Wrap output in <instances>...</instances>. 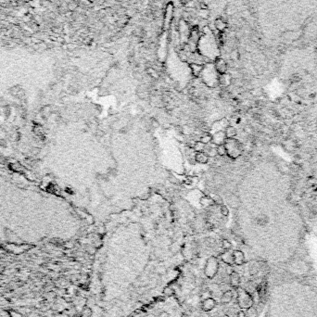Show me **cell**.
<instances>
[{"instance_id": "1", "label": "cell", "mask_w": 317, "mask_h": 317, "mask_svg": "<svg viewBox=\"0 0 317 317\" xmlns=\"http://www.w3.org/2000/svg\"><path fill=\"white\" fill-rule=\"evenodd\" d=\"M265 317H317V291L303 282L286 280L272 289Z\"/></svg>"}, {"instance_id": "2", "label": "cell", "mask_w": 317, "mask_h": 317, "mask_svg": "<svg viewBox=\"0 0 317 317\" xmlns=\"http://www.w3.org/2000/svg\"><path fill=\"white\" fill-rule=\"evenodd\" d=\"M236 294H238V296H236V301H238V304L241 309L248 310L250 307L253 306L254 303L253 297L246 289L238 286L236 288Z\"/></svg>"}, {"instance_id": "3", "label": "cell", "mask_w": 317, "mask_h": 317, "mask_svg": "<svg viewBox=\"0 0 317 317\" xmlns=\"http://www.w3.org/2000/svg\"><path fill=\"white\" fill-rule=\"evenodd\" d=\"M288 271L292 275L304 276V275H308V273L310 272V268L308 267V264L305 263L304 261H295V263L290 264Z\"/></svg>"}, {"instance_id": "4", "label": "cell", "mask_w": 317, "mask_h": 317, "mask_svg": "<svg viewBox=\"0 0 317 317\" xmlns=\"http://www.w3.org/2000/svg\"><path fill=\"white\" fill-rule=\"evenodd\" d=\"M173 3H169L167 5L165 9V14H164V24H163V28L164 30H168L171 22H172V20L173 18Z\"/></svg>"}, {"instance_id": "5", "label": "cell", "mask_w": 317, "mask_h": 317, "mask_svg": "<svg viewBox=\"0 0 317 317\" xmlns=\"http://www.w3.org/2000/svg\"><path fill=\"white\" fill-rule=\"evenodd\" d=\"M214 69L219 74L226 73L228 70V63L225 59L222 58H217L214 60Z\"/></svg>"}, {"instance_id": "6", "label": "cell", "mask_w": 317, "mask_h": 317, "mask_svg": "<svg viewBox=\"0 0 317 317\" xmlns=\"http://www.w3.org/2000/svg\"><path fill=\"white\" fill-rule=\"evenodd\" d=\"M227 22L225 21V19H224L223 17H219L215 20L214 22V27L217 30V32L219 33H224V32L227 29Z\"/></svg>"}, {"instance_id": "7", "label": "cell", "mask_w": 317, "mask_h": 317, "mask_svg": "<svg viewBox=\"0 0 317 317\" xmlns=\"http://www.w3.org/2000/svg\"><path fill=\"white\" fill-rule=\"evenodd\" d=\"M216 300L212 298L202 300L201 303V309L203 311H211L216 307Z\"/></svg>"}, {"instance_id": "8", "label": "cell", "mask_w": 317, "mask_h": 317, "mask_svg": "<svg viewBox=\"0 0 317 317\" xmlns=\"http://www.w3.org/2000/svg\"><path fill=\"white\" fill-rule=\"evenodd\" d=\"M233 257H234V263L236 265H242L245 263V256L242 251L235 250L233 251Z\"/></svg>"}, {"instance_id": "9", "label": "cell", "mask_w": 317, "mask_h": 317, "mask_svg": "<svg viewBox=\"0 0 317 317\" xmlns=\"http://www.w3.org/2000/svg\"><path fill=\"white\" fill-rule=\"evenodd\" d=\"M240 275L238 273H236V272H233L232 274L230 275V279H229V283L230 285L232 286V288H238L239 285H240Z\"/></svg>"}, {"instance_id": "10", "label": "cell", "mask_w": 317, "mask_h": 317, "mask_svg": "<svg viewBox=\"0 0 317 317\" xmlns=\"http://www.w3.org/2000/svg\"><path fill=\"white\" fill-rule=\"evenodd\" d=\"M190 69L191 72H192L193 75L195 77H199V75L202 73L203 70H204V66L202 64H199V63H190Z\"/></svg>"}, {"instance_id": "11", "label": "cell", "mask_w": 317, "mask_h": 317, "mask_svg": "<svg viewBox=\"0 0 317 317\" xmlns=\"http://www.w3.org/2000/svg\"><path fill=\"white\" fill-rule=\"evenodd\" d=\"M226 140V137H225V134L224 132H218L217 134H216L214 137H212V143L216 144V145H222V144H224Z\"/></svg>"}, {"instance_id": "12", "label": "cell", "mask_w": 317, "mask_h": 317, "mask_svg": "<svg viewBox=\"0 0 317 317\" xmlns=\"http://www.w3.org/2000/svg\"><path fill=\"white\" fill-rule=\"evenodd\" d=\"M233 297H234V295H233V291L232 290L224 291V292L222 294V296H221V302H222L223 304L230 303L233 300Z\"/></svg>"}, {"instance_id": "13", "label": "cell", "mask_w": 317, "mask_h": 317, "mask_svg": "<svg viewBox=\"0 0 317 317\" xmlns=\"http://www.w3.org/2000/svg\"><path fill=\"white\" fill-rule=\"evenodd\" d=\"M196 162L199 163L205 164L209 162V156L205 152H197L196 153Z\"/></svg>"}, {"instance_id": "14", "label": "cell", "mask_w": 317, "mask_h": 317, "mask_svg": "<svg viewBox=\"0 0 317 317\" xmlns=\"http://www.w3.org/2000/svg\"><path fill=\"white\" fill-rule=\"evenodd\" d=\"M222 260L227 265H232L234 264V257H233V252H229V251H225L224 254H222Z\"/></svg>"}, {"instance_id": "15", "label": "cell", "mask_w": 317, "mask_h": 317, "mask_svg": "<svg viewBox=\"0 0 317 317\" xmlns=\"http://www.w3.org/2000/svg\"><path fill=\"white\" fill-rule=\"evenodd\" d=\"M224 134H225L226 138H233L234 137H235V135H236L238 132H236V129L235 127H233V126H227V127L225 128Z\"/></svg>"}, {"instance_id": "16", "label": "cell", "mask_w": 317, "mask_h": 317, "mask_svg": "<svg viewBox=\"0 0 317 317\" xmlns=\"http://www.w3.org/2000/svg\"><path fill=\"white\" fill-rule=\"evenodd\" d=\"M146 72L148 73V77H150L151 79H158L160 77V74H159V72L158 70H155L154 68L152 67H148L147 69V70H146Z\"/></svg>"}, {"instance_id": "17", "label": "cell", "mask_w": 317, "mask_h": 317, "mask_svg": "<svg viewBox=\"0 0 317 317\" xmlns=\"http://www.w3.org/2000/svg\"><path fill=\"white\" fill-rule=\"evenodd\" d=\"M200 142H202L203 144H209L210 142H212V137H211L210 134H209L208 133H203L202 134H201V137L199 138Z\"/></svg>"}, {"instance_id": "18", "label": "cell", "mask_w": 317, "mask_h": 317, "mask_svg": "<svg viewBox=\"0 0 317 317\" xmlns=\"http://www.w3.org/2000/svg\"><path fill=\"white\" fill-rule=\"evenodd\" d=\"M217 153L219 156H221V157H224V156L227 154V149H226V147L224 144L217 146Z\"/></svg>"}, {"instance_id": "19", "label": "cell", "mask_w": 317, "mask_h": 317, "mask_svg": "<svg viewBox=\"0 0 317 317\" xmlns=\"http://www.w3.org/2000/svg\"><path fill=\"white\" fill-rule=\"evenodd\" d=\"M204 148H205V144H203L202 142H200V141H197L194 146L193 149L195 150L196 152H203L204 151Z\"/></svg>"}, {"instance_id": "20", "label": "cell", "mask_w": 317, "mask_h": 317, "mask_svg": "<svg viewBox=\"0 0 317 317\" xmlns=\"http://www.w3.org/2000/svg\"><path fill=\"white\" fill-rule=\"evenodd\" d=\"M92 315V310L88 306H84L82 311V317H90Z\"/></svg>"}, {"instance_id": "21", "label": "cell", "mask_w": 317, "mask_h": 317, "mask_svg": "<svg viewBox=\"0 0 317 317\" xmlns=\"http://www.w3.org/2000/svg\"><path fill=\"white\" fill-rule=\"evenodd\" d=\"M211 294H212V293H211L210 290H209V289L204 290L203 292H202V294H201V300H207V299L211 298Z\"/></svg>"}, {"instance_id": "22", "label": "cell", "mask_w": 317, "mask_h": 317, "mask_svg": "<svg viewBox=\"0 0 317 317\" xmlns=\"http://www.w3.org/2000/svg\"><path fill=\"white\" fill-rule=\"evenodd\" d=\"M163 293H164L166 296L170 297V296H172V295L174 293V290H173L172 288H169V286H168V288H165L163 289Z\"/></svg>"}, {"instance_id": "23", "label": "cell", "mask_w": 317, "mask_h": 317, "mask_svg": "<svg viewBox=\"0 0 317 317\" xmlns=\"http://www.w3.org/2000/svg\"><path fill=\"white\" fill-rule=\"evenodd\" d=\"M223 248L224 249H230L231 248H232V245H231V243L229 242L228 240L224 239V240H223Z\"/></svg>"}, {"instance_id": "24", "label": "cell", "mask_w": 317, "mask_h": 317, "mask_svg": "<svg viewBox=\"0 0 317 317\" xmlns=\"http://www.w3.org/2000/svg\"><path fill=\"white\" fill-rule=\"evenodd\" d=\"M249 310V315L247 317H257V314H256V310L253 308V307H250Z\"/></svg>"}, {"instance_id": "25", "label": "cell", "mask_w": 317, "mask_h": 317, "mask_svg": "<svg viewBox=\"0 0 317 317\" xmlns=\"http://www.w3.org/2000/svg\"><path fill=\"white\" fill-rule=\"evenodd\" d=\"M239 58V53L238 50H233L232 53H231V59H232L233 60H236L238 59Z\"/></svg>"}, {"instance_id": "26", "label": "cell", "mask_w": 317, "mask_h": 317, "mask_svg": "<svg viewBox=\"0 0 317 317\" xmlns=\"http://www.w3.org/2000/svg\"><path fill=\"white\" fill-rule=\"evenodd\" d=\"M134 77L137 79V80H143V76L142 74H141L140 72H134Z\"/></svg>"}, {"instance_id": "27", "label": "cell", "mask_w": 317, "mask_h": 317, "mask_svg": "<svg viewBox=\"0 0 317 317\" xmlns=\"http://www.w3.org/2000/svg\"><path fill=\"white\" fill-rule=\"evenodd\" d=\"M236 317H247V314L244 311H239L238 313V316Z\"/></svg>"}, {"instance_id": "28", "label": "cell", "mask_w": 317, "mask_h": 317, "mask_svg": "<svg viewBox=\"0 0 317 317\" xmlns=\"http://www.w3.org/2000/svg\"><path fill=\"white\" fill-rule=\"evenodd\" d=\"M192 0H180V3L183 5V6H187V5H188Z\"/></svg>"}, {"instance_id": "29", "label": "cell", "mask_w": 317, "mask_h": 317, "mask_svg": "<svg viewBox=\"0 0 317 317\" xmlns=\"http://www.w3.org/2000/svg\"><path fill=\"white\" fill-rule=\"evenodd\" d=\"M222 213L224 215H227L228 214V210L226 207H224V206H223V207H222Z\"/></svg>"}, {"instance_id": "30", "label": "cell", "mask_w": 317, "mask_h": 317, "mask_svg": "<svg viewBox=\"0 0 317 317\" xmlns=\"http://www.w3.org/2000/svg\"><path fill=\"white\" fill-rule=\"evenodd\" d=\"M160 317H169V314H166V313H162V314H160Z\"/></svg>"}, {"instance_id": "31", "label": "cell", "mask_w": 317, "mask_h": 317, "mask_svg": "<svg viewBox=\"0 0 317 317\" xmlns=\"http://www.w3.org/2000/svg\"><path fill=\"white\" fill-rule=\"evenodd\" d=\"M224 317H230V316H229L228 314H224Z\"/></svg>"}, {"instance_id": "32", "label": "cell", "mask_w": 317, "mask_h": 317, "mask_svg": "<svg viewBox=\"0 0 317 317\" xmlns=\"http://www.w3.org/2000/svg\"><path fill=\"white\" fill-rule=\"evenodd\" d=\"M183 317H188L187 315H185V314H183Z\"/></svg>"}]
</instances>
